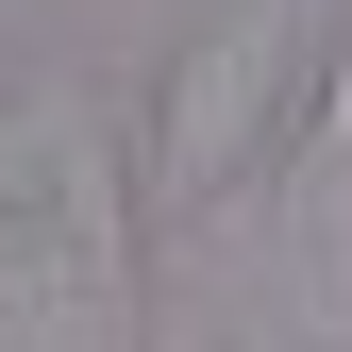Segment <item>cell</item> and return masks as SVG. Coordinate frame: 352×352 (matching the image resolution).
I'll use <instances>...</instances> for the list:
<instances>
[{"label":"cell","instance_id":"cell-1","mask_svg":"<svg viewBox=\"0 0 352 352\" xmlns=\"http://www.w3.org/2000/svg\"><path fill=\"white\" fill-rule=\"evenodd\" d=\"M135 302V151L101 84L34 67L0 101V352H101Z\"/></svg>","mask_w":352,"mask_h":352},{"label":"cell","instance_id":"cell-2","mask_svg":"<svg viewBox=\"0 0 352 352\" xmlns=\"http://www.w3.org/2000/svg\"><path fill=\"white\" fill-rule=\"evenodd\" d=\"M285 84H302V0H235L218 34H185L151 135H135V201L151 218H218V185H252L285 151V118H302Z\"/></svg>","mask_w":352,"mask_h":352},{"label":"cell","instance_id":"cell-3","mask_svg":"<svg viewBox=\"0 0 352 352\" xmlns=\"http://www.w3.org/2000/svg\"><path fill=\"white\" fill-rule=\"evenodd\" d=\"M285 302H302V336H352V34L319 67V101L285 118Z\"/></svg>","mask_w":352,"mask_h":352}]
</instances>
